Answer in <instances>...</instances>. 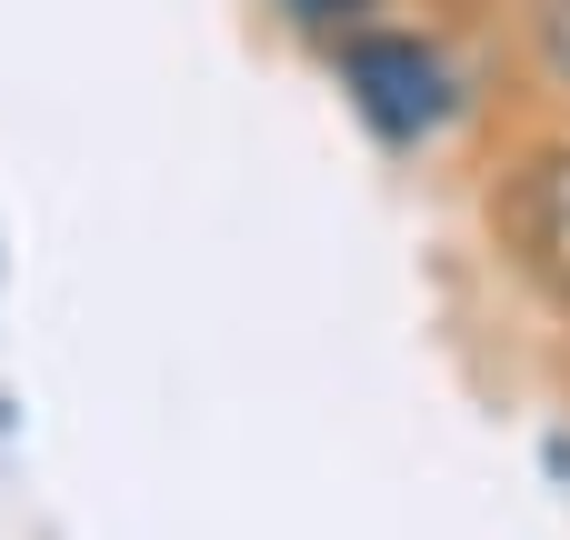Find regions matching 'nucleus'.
Returning a JSON list of instances; mask_svg holds the SVG:
<instances>
[{
  "mask_svg": "<svg viewBox=\"0 0 570 540\" xmlns=\"http://www.w3.org/2000/svg\"><path fill=\"white\" fill-rule=\"evenodd\" d=\"M351 80L381 120H441V60L411 50V40H361L351 50Z\"/></svg>",
  "mask_w": 570,
  "mask_h": 540,
  "instance_id": "2",
  "label": "nucleus"
},
{
  "mask_svg": "<svg viewBox=\"0 0 570 540\" xmlns=\"http://www.w3.org/2000/svg\"><path fill=\"white\" fill-rule=\"evenodd\" d=\"M531 60H541V80L570 100V0H531Z\"/></svg>",
  "mask_w": 570,
  "mask_h": 540,
  "instance_id": "3",
  "label": "nucleus"
},
{
  "mask_svg": "<svg viewBox=\"0 0 570 540\" xmlns=\"http://www.w3.org/2000/svg\"><path fill=\"white\" fill-rule=\"evenodd\" d=\"M291 10H311V20H331V10H321V0H291ZM341 10H351V0H341Z\"/></svg>",
  "mask_w": 570,
  "mask_h": 540,
  "instance_id": "4",
  "label": "nucleus"
},
{
  "mask_svg": "<svg viewBox=\"0 0 570 540\" xmlns=\"http://www.w3.org/2000/svg\"><path fill=\"white\" fill-rule=\"evenodd\" d=\"M501 251L521 261V281L570 321V140L531 150L501 190Z\"/></svg>",
  "mask_w": 570,
  "mask_h": 540,
  "instance_id": "1",
  "label": "nucleus"
}]
</instances>
